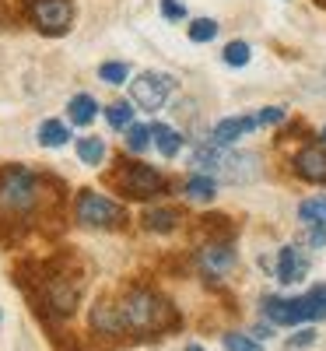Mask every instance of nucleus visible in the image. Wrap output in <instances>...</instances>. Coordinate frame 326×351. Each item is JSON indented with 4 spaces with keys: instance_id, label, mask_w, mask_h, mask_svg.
<instances>
[{
    "instance_id": "f257e3e1",
    "label": "nucleus",
    "mask_w": 326,
    "mask_h": 351,
    "mask_svg": "<svg viewBox=\"0 0 326 351\" xmlns=\"http://www.w3.org/2000/svg\"><path fill=\"white\" fill-rule=\"evenodd\" d=\"M42 200V180L25 169V165H4L0 169V236H8V228L21 232L28 218L36 215Z\"/></svg>"
},
{
    "instance_id": "f03ea898",
    "label": "nucleus",
    "mask_w": 326,
    "mask_h": 351,
    "mask_svg": "<svg viewBox=\"0 0 326 351\" xmlns=\"http://www.w3.org/2000/svg\"><path fill=\"white\" fill-rule=\"evenodd\" d=\"M116 309H120V324L123 330H137V334H165L172 327H179V313L168 299H162L151 288H127L120 299H116Z\"/></svg>"
},
{
    "instance_id": "7ed1b4c3",
    "label": "nucleus",
    "mask_w": 326,
    "mask_h": 351,
    "mask_svg": "<svg viewBox=\"0 0 326 351\" xmlns=\"http://www.w3.org/2000/svg\"><path fill=\"white\" fill-rule=\"evenodd\" d=\"M193 165L203 176H218L225 183H253L260 180V158L256 155H235L225 144H203L193 152Z\"/></svg>"
},
{
    "instance_id": "20e7f679",
    "label": "nucleus",
    "mask_w": 326,
    "mask_h": 351,
    "mask_svg": "<svg viewBox=\"0 0 326 351\" xmlns=\"http://www.w3.org/2000/svg\"><path fill=\"white\" fill-rule=\"evenodd\" d=\"M109 186L116 193H123L130 200H151V197H162L165 193V176L144 162H116V172L109 176Z\"/></svg>"
},
{
    "instance_id": "39448f33",
    "label": "nucleus",
    "mask_w": 326,
    "mask_h": 351,
    "mask_svg": "<svg viewBox=\"0 0 326 351\" xmlns=\"http://www.w3.org/2000/svg\"><path fill=\"white\" fill-rule=\"evenodd\" d=\"M74 218L84 228H120L127 221V211L116 200H109L105 193L81 190L77 200H74Z\"/></svg>"
},
{
    "instance_id": "423d86ee",
    "label": "nucleus",
    "mask_w": 326,
    "mask_h": 351,
    "mask_svg": "<svg viewBox=\"0 0 326 351\" xmlns=\"http://www.w3.org/2000/svg\"><path fill=\"white\" fill-rule=\"evenodd\" d=\"M172 88H175L172 74H162V71H144V74H137V77L130 81V99H134L140 109L155 112V109H162V106L168 102Z\"/></svg>"
},
{
    "instance_id": "0eeeda50",
    "label": "nucleus",
    "mask_w": 326,
    "mask_h": 351,
    "mask_svg": "<svg viewBox=\"0 0 326 351\" xmlns=\"http://www.w3.org/2000/svg\"><path fill=\"white\" fill-rule=\"evenodd\" d=\"M28 14L36 28L46 36H64L74 25V4L71 0H28Z\"/></svg>"
},
{
    "instance_id": "6e6552de",
    "label": "nucleus",
    "mask_w": 326,
    "mask_h": 351,
    "mask_svg": "<svg viewBox=\"0 0 326 351\" xmlns=\"http://www.w3.org/2000/svg\"><path fill=\"white\" fill-rule=\"evenodd\" d=\"M263 316L271 319L274 327H299V324H309L316 319L309 299H263Z\"/></svg>"
},
{
    "instance_id": "1a4fd4ad",
    "label": "nucleus",
    "mask_w": 326,
    "mask_h": 351,
    "mask_svg": "<svg viewBox=\"0 0 326 351\" xmlns=\"http://www.w3.org/2000/svg\"><path fill=\"white\" fill-rule=\"evenodd\" d=\"M294 172H299L305 183L326 186V148H319V144L302 148L299 155H294Z\"/></svg>"
},
{
    "instance_id": "9d476101",
    "label": "nucleus",
    "mask_w": 326,
    "mask_h": 351,
    "mask_svg": "<svg viewBox=\"0 0 326 351\" xmlns=\"http://www.w3.org/2000/svg\"><path fill=\"white\" fill-rule=\"evenodd\" d=\"M309 274V256L299 246H284L277 253V281L281 285H294Z\"/></svg>"
},
{
    "instance_id": "9b49d317",
    "label": "nucleus",
    "mask_w": 326,
    "mask_h": 351,
    "mask_svg": "<svg viewBox=\"0 0 326 351\" xmlns=\"http://www.w3.org/2000/svg\"><path fill=\"white\" fill-rule=\"evenodd\" d=\"M197 263H200V271L207 274V278H221L231 263H235V250L228 246V243H211V246H203L200 253H197Z\"/></svg>"
},
{
    "instance_id": "f8f14e48",
    "label": "nucleus",
    "mask_w": 326,
    "mask_h": 351,
    "mask_svg": "<svg viewBox=\"0 0 326 351\" xmlns=\"http://www.w3.org/2000/svg\"><path fill=\"white\" fill-rule=\"evenodd\" d=\"M92 330L95 334H105V337H112V334H123V324H120V309H116V299H99L95 306H92Z\"/></svg>"
},
{
    "instance_id": "ddd939ff",
    "label": "nucleus",
    "mask_w": 326,
    "mask_h": 351,
    "mask_svg": "<svg viewBox=\"0 0 326 351\" xmlns=\"http://www.w3.org/2000/svg\"><path fill=\"white\" fill-rule=\"evenodd\" d=\"M256 127H260L256 116H228V120H221V123L214 127L211 141H214V144H235L239 137H246V134L256 130Z\"/></svg>"
},
{
    "instance_id": "4468645a",
    "label": "nucleus",
    "mask_w": 326,
    "mask_h": 351,
    "mask_svg": "<svg viewBox=\"0 0 326 351\" xmlns=\"http://www.w3.org/2000/svg\"><path fill=\"white\" fill-rule=\"evenodd\" d=\"M144 228L147 232H162V236H168V232H175L179 228V221H183V215L175 211V208H151V211H144Z\"/></svg>"
},
{
    "instance_id": "2eb2a0df",
    "label": "nucleus",
    "mask_w": 326,
    "mask_h": 351,
    "mask_svg": "<svg viewBox=\"0 0 326 351\" xmlns=\"http://www.w3.org/2000/svg\"><path fill=\"white\" fill-rule=\"evenodd\" d=\"M183 193H186L190 200H197V204H207V200H214L218 183L211 180V176H203V172H193L190 180L183 183Z\"/></svg>"
},
{
    "instance_id": "dca6fc26",
    "label": "nucleus",
    "mask_w": 326,
    "mask_h": 351,
    "mask_svg": "<svg viewBox=\"0 0 326 351\" xmlns=\"http://www.w3.org/2000/svg\"><path fill=\"white\" fill-rule=\"evenodd\" d=\"M299 218L305 228H326V197H309L299 204Z\"/></svg>"
},
{
    "instance_id": "f3484780",
    "label": "nucleus",
    "mask_w": 326,
    "mask_h": 351,
    "mask_svg": "<svg viewBox=\"0 0 326 351\" xmlns=\"http://www.w3.org/2000/svg\"><path fill=\"white\" fill-rule=\"evenodd\" d=\"M67 112H71V123H77V127H88L95 120V112H99V102L92 99V95H74L71 99V106H67Z\"/></svg>"
},
{
    "instance_id": "a211bd4d",
    "label": "nucleus",
    "mask_w": 326,
    "mask_h": 351,
    "mask_svg": "<svg viewBox=\"0 0 326 351\" xmlns=\"http://www.w3.org/2000/svg\"><path fill=\"white\" fill-rule=\"evenodd\" d=\"M151 137H155V148H158L165 158H175V155H179V148H183V137L175 134L172 127H165V123H155V127H151Z\"/></svg>"
},
{
    "instance_id": "6ab92c4d",
    "label": "nucleus",
    "mask_w": 326,
    "mask_h": 351,
    "mask_svg": "<svg viewBox=\"0 0 326 351\" xmlns=\"http://www.w3.org/2000/svg\"><path fill=\"white\" fill-rule=\"evenodd\" d=\"M67 137H71V130H67L60 120H46V123L39 127V144H42V148H64Z\"/></svg>"
},
{
    "instance_id": "aec40b11",
    "label": "nucleus",
    "mask_w": 326,
    "mask_h": 351,
    "mask_svg": "<svg viewBox=\"0 0 326 351\" xmlns=\"http://www.w3.org/2000/svg\"><path fill=\"white\" fill-rule=\"evenodd\" d=\"M77 158L84 165H99L105 158V141L102 137H81L77 141Z\"/></svg>"
},
{
    "instance_id": "412c9836",
    "label": "nucleus",
    "mask_w": 326,
    "mask_h": 351,
    "mask_svg": "<svg viewBox=\"0 0 326 351\" xmlns=\"http://www.w3.org/2000/svg\"><path fill=\"white\" fill-rule=\"evenodd\" d=\"M218 21H211V18H193L190 25H186V32H190V39L193 43H211V39H218Z\"/></svg>"
},
{
    "instance_id": "4be33fe9",
    "label": "nucleus",
    "mask_w": 326,
    "mask_h": 351,
    "mask_svg": "<svg viewBox=\"0 0 326 351\" xmlns=\"http://www.w3.org/2000/svg\"><path fill=\"white\" fill-rule=\"evenodd\" d=\"M249 56H253L249 43H242V39H235V43H228V46H225V53H221V60H225L228 67H246V64H249Z\"/></svg>"
},
{
    "instance_id": "5701e85b",
    "label": "nucleus",
    "mask_w": 326,
    "mask_h": 351,
    "mask_svg": "<svg viewBox=\"0 0 326 351\" xmlns=\"http://www.w3.org/2000/svg\"><path fill=\"white\" fill-rule=\"evenodd\" d=\"M105 120H109L116 130H127V127L134 123V106H130V102H112V106L105 109Z\"/></svg>"
},
{
    "instance_id": "b1692460",
    "label": "nucleus",
    "mask_w": 326,
    "mask_h": 351,
    "mask_svg": "<svg viewBox=\"0 0 326 351\" xmlns=\"http://www.w3.org/2000/svg\"><path fill=\"white\" fill-rule=\"evenodd\" d=\"M147 144H151V127L130 123V127H127V148H130V152H144Z\"/></svg>"
},
{
    "instance_id": "393cba45",
    "label": "nucleus",
    "mask_w": 326,
    "mask_h": 351,
    "mask_svg": "<svg viewBox=\"0 0 326 351\" xmlns=\"http://www.w3.org/2000/svg\"><path fill=\"white\" fill-rule=\"evenodd\" d=\"M99 77H102L105 84H123V81L130 77V67H127V64H102V67H99Z\"/></svg>"
},
{
    "instance_id": "a878e982",
    "label": "nucleus",
    "mask_w": 326,
    "mask_h": 351,
    "mask_svg": "<svg viewBox=\"0 0 326 351\" xmlns=\"http://www.w3.org/2000/svg\"><path fill=\"white\" fill-rule=\"evenodd\" d=\"M225 351H263L260 348V341H253V337H246V334H225Z\"/></svg>"
},
{
    "instance_id": "bb28decb",
    "label": "nucleus",
    "mask_w": 326,
    "mask_h": 351,
    "mask_svg": "<svg viewBox=\"0 0 326 351\" xmlns=\"http://www.w3.org/2000/svg\"><path fill=\"white\" fill-rule=\"evenodd\" d=\"M305 299H309V306H312L316 319H323V316H326V285L309 288V291H305Z\"/></svg>"
},
{
    "instance_id": "cd10ccee",
    "label": "nucleus",
    "mask_w": 326,
    "mask_h": 351,
    "mask_svg": "<svg viewBox=\"0 0 326 351\" xmlns=\"http://www.w3.org/2000/svg\"><path fill=\"white\" fill-rule=\"evenodd\" d=\"M281 120H284V106H266V109L256 116L260 127H274V123H281Z\"/></svg>"
},
{
    "instance_id": "c85d7f7f",
    "label": "nucleus",
    "mask_w": 326,
    "mask_h": 351,
    "mask_svg": "<svg viewBox=\"0 0 326 351\" xmlns=\"http://www.w3.org/2000/svg\"><path fill=\"white\" fill-rule=\"evenodd\" d=\"M162 14H165L168 21H183V18H186V8L179 4V0H162Z\"/></svg>"
},
{
    "instance_id": "c756f323",
    "label": "nucleus",
    "mask_w": 326,
    "mask_h": 351,
    "mask_svg": "<svg viewBox=\"0 0 326 351\" xmlns=\"http://www.w3.org/2000/svg\"><path fill=\"white\" fill-rule=\"evenodd\" d=\"M305 243L309 246H326V228H309L305 232Z\"/></svg>"
},
{
    "instance_id": "7c9ffc66",
    "label": "nucleus",
    "mask_w": 326,
    "mask_h": 351,
    "mask_svg": "<svg viewBox=\"0 0 326 351\" xmlns=\"http://www.w3.org/2000/svg\"><path fill=\"white\" fill-rule=\"evenodd\" d=\"M316 341V334L312 330H302L299 337H291V348H305V344H312Z\"/></svg>"
},
{
    "instance_id": "2f4dec72",
    "label": "nucleus",
    "mask_w": 326,
    "mask_h": 351,
    "mask_svg": "<svg viewBox=\"0 0 326 351\" xmlns=\"http://www.w3.org/2000/svg\"><path fill=\"white\" fill-rule=\"evenodd\" d=\"M186 351H203V348H200V344H190V348H186Z\"/></svg>"
},
{
    "instance_id": "473e14b6",
    "label": "nucleus",
    "mask_w": 326,
    "mask_h": 351,
    "mask_svg": "<svg viewBox=\"0 0 326 351\" xmlns=\"http://www.w3.org/2000/svg\"><path fill=\"white\" fill-rule=\"evenodd\" d=\"M323 137H326V130H323Z\"/></svg>"
}]
</instances>
